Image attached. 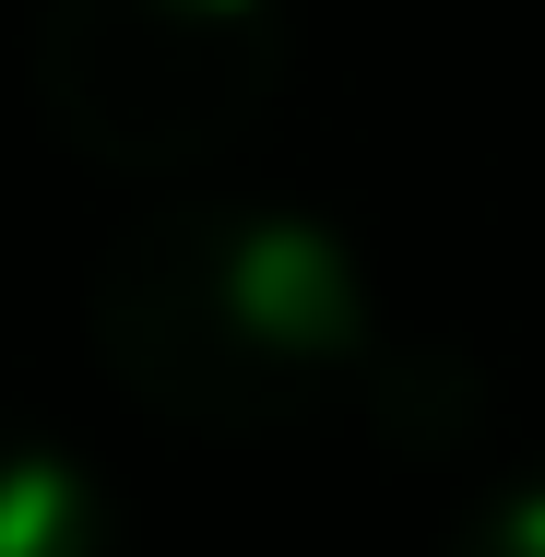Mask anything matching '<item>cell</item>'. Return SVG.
Returning a JSON list of instances; mask_svg holds the SVG:
<instances>
[{"label":"cell","mask_w":545,"mask_h":557,"mask_svg":"<svg viewBox=\"0 0 545 557\" xmlns=\"http://www.w3.org/2000/svg\"><path fill=\"white\" fill-rule=\"evenodd\" d=\"M96 333L143 404H178L202 428H285L344 380L368 309H356V261L321 225L261 202H190L119 237Z\"/></svg>","instance_id":"obj_1"},{"label":"cell","mask_w":545,"mask_h":557,"mask_svg":"<svg viewBox=\"0 0 545 557\" xmlns=\"http://www.w3.org/2000/svg\"><path fill=\"white\" fill-rule=\"evenodd\" d=\"M285 0H48L36 96L108 166H202L273 108Z\"/></svg>","instance_id":"obj_2"},{"label":"cell","mask_w":545,"mask_h":557,"mask_svg":"<svg viewBox=\"0 0 545 557\" xmlns=\"http://www.w3.org/2000/svg\"><path fill=\"white\" fill-rule=\"evenodd\" d=\"M0 557H96V498L60 474V450L0 440Z\"/></svg>","instance_id":"obj_3"},{"label":"cell","mask_w":545,"mask_h":557,"mask_svg":"<svg viewBox=\"0 0 545 557\" xmlns=\"http://www.w3.org/2000/svg\"><path fill=\"white\" fill-rule=\"evenodd\" d=\"M450 557H545V474H522L510 498H486L474 534H462Z\"/></svg>","instance_id":"obj_4"}]
</instances>
